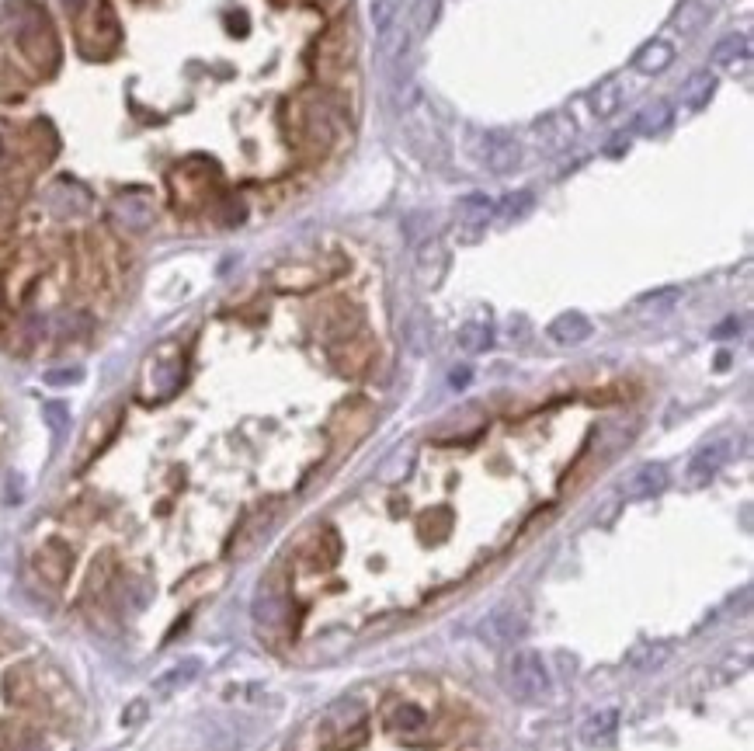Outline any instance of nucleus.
Here are the masks:
<instances>
[{
    "mask_svg": "<svg viewBox=\"0 0 754 751\" xmlns=\"http://www.w3.org/2000/svg\"><path fill=\"white\" fill-rule=\"evenodd\" d=\"M296 612H292L289 605V595L282 592V588H272V585H261V595L254 599V623H258L261 633H272V630H282L285 637L289 633H296Z\"/></svg>",
    "mask_w": 754,
    "mask_h": 751,
    "instance_id": "9",
    "label": "nucleus"
},
{
    "mask_svg": "<svg viewBox=\"0 0 754 751\" xmlns=\"http://www.w3.org/2000/svg\"><path fill=\"white\" fill-rule=\"evenodd\" d=\"M46 379H49V383H77L80 369H70V373H49Z\"/></svg>",
    "mask_w": 754,
    "mask_h": 751,
    "instance_id": "43",
    "label": "nucleus"
},
{
    "mask_svg": "<svg viewBox=\"0 0 754 751\" xmlns=\"http://www.w3.org/2000/svg\"><path fill=\"white\" fill-rule=\"evenodd\" d=\"M122 42L119 14L108 0H94L91 11L77 14V46L87 60H108Z\"/></svg>",
    "mask_w": 754,
    "mask_h": 751,
    "instance_id": "4",
    "label": "nucleus"
},
{
    "mask_svg": "<svg viewBox=\"0 0 754 751\" xmlns=\"http://www.w3.org/2000/svg\"><path fill=\"white\" fill-rule=\"evenodd\" d=\"M549 338L560 341V345H581V341L591 338V320L577 310L560 313V317L549 324Z\"/></svg>",
    "mask_w": 754,
    "mask_h": 751,
    "instance_id": "20",
    "label": "nucleus"
},
{
    "mask_svg": "<svg viewBox=\"0 0 754 751\" xmlns=\"http://www.w3.org/2000/svg\"><path fill=\"white\" fill-rule=\"evenodd\" d=\"M282 133L289 140V147L296 150L299 160L317 164L344 140V133L351 129L348 122V98L344 91L334 87H313L303 91L299 98L282 101Z\"/></svg>",
    "mask_w": 754,
    "mask_h": 751,
    "instance_id": "1",
    "label": "nucleus"
},
{
    "mask_svg": "<svg viewBox=\"0 0 754 751\" xmlns=\"http://www.w3.org/2000/svg\"><path fill=\"white\" fill-rule=\"evenodd\" d=\"M355 56H358V28L355 21H351V14H341V18L317 39L310 60H313L317 77L324 80V84H331V80L338 77H348V70L355 67Z\"/></svg>",
    "mask_w": 754,
    "mask_h": 751,
    "instance_id": "3",
    "label": "nucleus"
},
{
    "mask_svg": "<svg viewBox=\"0 0 754 751\" xmlns=\"http://www.w3.org/2000/svg\"><path fill=\"white\" fill-rule=\"evenodd\" d=\"M727 456H730V442H727V439H716V442H709V446H702V449L692 456L688 470H685L688 484H692V487L709 484V477H716V470H720V466L727 463Z\"/></svg>",
    "mask_w": 754,
    "mask_h": 751,
    "instance_id": "14",
    "label": "nucleus"
},
{
    "mask_svg": "<svg viewBox=\"0 0 754 751\" xmlns=\"http://www.w3.org/2000/svg\"><path fill=\"white\" fill-rule=\"evenodd\" d=\"M438 11H442V0H417L411 18H407V35L411 39H424L431 32V25H435Z\"/></svg>",
    "mask_w": 754,
    "mask_h": 751,
    "instance_id": "33",
    "label": "nucleus"
},
{
    "mask_svg": "<svg viewBox=\"0 0 754 751\" xmlns=\"http://www.w3.org/2000/svg\"><path fill=\"white\" fill-rule=\"evenodd\" d=\"M0 174H18V178H28L18 167V129L11 122H0ZM32 181V178H28Z\"/></svg>",
    "mask_w": 754,
    "mask_h": 751,
    "instance_id": "32",
    "label": "nucleus"
},
{
    "mask_svg": "<svg viewBox=\"0 0 754 751\" xmlns=\"http://www.w3.org/2000/svg\"><path fill=\"white\" fill-rule=\"evenodd\" d=\"M570 140H574V122H570L567 115L556 112L549 115V119H543V126H539V143H543L546 150H563Z\"/></svg>",
    "mask_w": 754,
    "mask_h": 751,
    "instance_id": "24",
    "label": "nucleus"
},
{
    "mask_svg": "<svg viewBox=\"0 0 754 751\" xmlns=\"http://www.w3.org/2000/svg\"><path fill=\"white\" fill-rule=\"evenodd\" d=\"M272 519H275V505L251 512V515H247V519L237 526V532H233V539H230V546H226V553H230V557H244V553L251 550L254 543H258L261 532L272 526Z\"/></svg>",
    "mask_w": 754,
    "mask_h": 751,
    "instance_id": "18",
    "label": "nucleus"
},
{
    "mask_svg": "<svg viewBox=\"0 0 754 751\" xmlns=\"http://www.w3.org/2000/svg\"><path fill=\"white\" fill-rule=\"evenodd\" d=\"M622 105V84L616 77L602 80V84L591 91V112L598 115V119H612V115L619 112Z\"/></svg>",
    "mask_w": 754,
    "mask_h": 751,
    "instance_id": "27",
    "label": "nucleus"
},
{
    "mask_svg": "<svg viewBox=\"0 0 754 751\" xmlns=\"http://www.w3.org/2000/svg\"><path fill=\"white\" fill-rule=\"evenodd\" d=\"M115 578H119V564H115L112 553H101V557L94 560L87 581H84V599L87 602H101L108 595V588H112Z\"/></svg>",
    "mask_w": 754,
    "mask_h": 751,
    "instance_id": "19",
    "label": "nucleus"
},
{
    "mask_svg": "<svg viewBox=\"0 0 754 751\" xmlns=\"http://www.w3.org/2000/svg\"><path fill=\"white\" fill-rule=\"evenodd\" d=\"M115 428H119V411H105L101 418H94V425L87 428V435H84V456L80 459H91L94 452H101V446H108Z\"/></svg>",
    "mask_w": 754,
    "mask_h": 751,
    "instance_id": "26",
    "label": "nucleus"
},
{
    "mask_svg": "<svg viewBox=\"0 0 754 751\" xmlns=\"http://www.w3.org/2000/svg\"><path fill=\"white\" fill-rule=\"evenodd\" d=\"M671 60H675V49L668 42H647L640 49V56H636V70L640 74H661V70L671 67Z\"/></svg>",
    "mask_w": 754,
    "mask_h": 751,
    "instance_id": "29",
    "label": "nucleus"
},
{
    "mask_svg": "<svg viewBox=\"0 0 754 751\" xmlns=\"http://www.w3.org/2000/svg\"><path fill=\"white\" fill-rule=\"evenodd\" d=\"M18 640H21V637L11 630V626H7V623H0V654L14 651V647H18Z\"/></svg>",
    "mask_w": 754,
    "mask_h": 751,
    "instance_id": "42",
    "label": "nucleus"
},
{
    "mask_svg": "<svg viewBox=\"0 0 754 751\" xmlns=\"http://www.w3.org/2000/svg\"><path fill=\"white\" fill-rule=\"evenodd\" d=\"M369 425H372V407L365 404V400H351V404H344L341 411L334 414L331 432L351 446V442H358L365 432H369Z\"/></svg>",
    "mask_w": 754,
    "mask_h": 751,
    "instance_id": "15",
    "label": "nucleus"
},
{
    "mask_svg": "<svg viewBox=\"0 0 754 751\" xmlns=\"http://www.w3.org/2000/svg\"><path fill=\"white\" fill-rule=\"evenodd\" d=\"M417 268H421V279L435 286L445 272V247L438 244V240H428V244L421 247V254H417Z\"/></svg>",
    "mask_w": 754,
    "mask_h": 751,
    "instance_id": "34",
    "label": "nucleus"
},
{
    "mask_svg": "<svg viewBox=\"0 0 754 751\" xmlns=\"http://www.w3.org/2000/svg\"><path fill=\"white\" fill-rule=\"evenodd\" d=\"M713 91H716V74H709V70H699V74H692V77L685 80L682 101H685L688 108H702V105H709Z\"/></svg>",
    "mask_w": 754,
    "mask_h": 751,
    "instance_id": "31",
    "label": "nucleus"
},
{
    "mask_svg": "<svg viewBox=\"0 0 754 751\" xmlns=\"http://www.w3.org/2000/svg\"><path fill=\"white\" fill-rule=\"evenodd\" d=\"M112 220L129 233H143L153 226V202L143 192H122L112 202Z\"/></svg>",
    "mask_w": 754,
    "mask_h": 751,
    "instance_id": "11",
    "label": "nucleus"
},
{
    "mask_svg": "<svg viewBox=\"0 0 754 751\" xmlns=\"http://www.w3.org/2000/svg\"><path fill=\"white\" fill-rule=\"evenodd\" d=\"M456 213H459V237L477 240L490 220V213H494V202L487 195H466V199H459Z\"/></svg>",
    "mask_w": 754,
    "mask_h": 751,
    "instance_id": "17",
    "label": "nucleus"
},
{
    "mask_svg": "<svg viewBox=\"0 0 754 751\" xmlns=\"http://www.w3.org/2000/svg\"><path fill=\"white\" fill-rule=\"evenodd\" d=\"M49 206L60 216H73V213H87L91 209V195L77 185H56L53 195H49Z\"/></svg>",
    "mask_w": 754,
    "mask_h": 751,
    "instance_id": "25",
    "label": "nucleus"
},
{
    "mask_svg": "<svg viewBox=\"0 0 754 751\" xmlns=\"http://www.w3.org/2000/svg\"><path fill=\"white\" fill-rule=\"evenodd\" d=\"M98 515H101V508L98 505H94V501H73V505L67 508V512H63V519H70V522H77V526H91V522L94 519H98Z\"/></svg>",
    "mask_w": 754,
    "mask_h": 751,
    "instance_id": "41",
    "label": "nucleus"
},
{
    "mask_svg": "<svg viewBox=\"0 0 754 751\" xmlns=\"http://www.w3.org/2000/svg\"><path fill=\"white\" fill-rule=\"evenodd\" d=\"M449 383L452 386H466V383H470V369H452V376H449Z\"/></svg>",
    "mask_w": 754,
    "mask_h": 751,
    "instance_id": "44",
    "label": "nucleus"
},
{
    "mask_svg": "<svg viewBox=\"0 0 754 751\" xmlns=\"http://www.w3.org/2000/svg\"><path fill=\"white\" fill-rule=\"evenodd\" d=\"M706 18H709V11H706V4H702V0H685V4L678 7L675 25H678V32L692 35V32H699V28L706 25Z\"/></svg>",
    "mask_w": 754,
    "mask_h": 751,
    "instance_id": "37",
    "label": "nucleus"
},
{
    "mask_svg": "<svg viewBox=\"0 0 754 751\" xmlns=\"http://www.w3.org/2000/svg\"><path fill=\"white\" fill-rule=\"evenodd\" d=\"M616 727H619V713L616 710H598L595 717L584 720L581 738L588 741V745H609V741L616 738Z\"/></svg>",
    "mask_w": 754,
    "mask_h": 751,
    "instance_id": "23",
    "label": "nucleus"
},
{
    "mask_svg": "<svg viewBox=\"0 0 754 751\" xmlns=\"http://www.w3.org/2000/svg\"><path fill=\"white\" fill-rule=\"evenodd\" d=\"M376 359V345L365 334H348L341 341H331V366L338 369L341 376H365Z\"/></svg>",
    "mask_w": 754,
    "mask_h": 751,
    "instance_id": "10",
    "label": "nucleus"
},
{
    "mask_svg": "<svg viewBox=\"0 0 754 751\" xmlns=\"http://www.w3.org/2000/svg\"><path fill=\"white\" fill-rule=\"evenodd\" d=\"M372 21L379 39H386V32L397 25V0H372Z\"/></svg>",
    "mask_w": 754,
    "mask_h": 751,
    "instance_id": "40",
    "label": "nucleus"
},
{
    "mask_svg": "<svg viewBox=\"0 0 754 751\" xmlns=\"http://www.w3.org/2000/svg\"><path fill=\"white\" fill-rule=\"evenodd\" d=\"M0 32L7 35L14 49H18L21 63L32 74L53 77L60 67V35H56L53 21H49L46 7L39 0H7L0 11Z\"/></svg>",
    "mask_w": 754,
    "mask_h": 751,
    "instance_id": "2",
    "label": "nucleus"
},
{
    "mask_svg": "<svg viewBox=\"0 0 754 751\" xmlns=\"http://www.w3.org/2000/svg\"><path fill=\"white\" fill-rule=\"evenodd\" d=\"M532 206H536L532 192H515V195H508L501 206H497V216H501L504 223H515V220H522V216H529Z\"/></svg>",
    "mask_w": 754,
    "mask_h": 751,
    "instance_id": "38",
    "label": "nucleus"
},
{
    "mask_svg": "<svg viewBox=\"0 0 754 751\" xmlns=\"http://www.w3.org/2000/svg\"><path fill=\"white\" fill-rule=\"evenodd\" d=\"M32 567L42 578V585L63 588L70 581V571H73V546L60 536L46 539V543L32 553Z\"/></svg>",
    "mask_w": 754,
    "mask_h": 751,
    "instance_id": "8",
    "label": "nucleus"
},
{
    "mask_svg": "<svg viewBox=\"0 0 754 751\" xmlns=\"http://www.w3.org/2000/svg\"><path fill=\"white\" fill-rule=\"evenodd\" d=\"M216 164L209 160H185L171 171V195H174V209L181 213H192V209H206L209 199L219 192L216 188Z\"/></svg>",
    "mask_w": 754,
    "mask_h": 751,
    "instance_id": "5",
    "label": "nucleus"
},
{
    "mask_svg": "<svg viewBox=\"0 0 754 751\" xmlns=\"http://www.w3.org/2000/svg\"><path fill=\"white\" fill-rule=\"evenodd\" d=\"M56 338H84L87 331H91V320H87V313L80 310H70L63 313V317H56Z\"/></svg>",
    "mask_w": 754,
    "mask_h": 751,
    "instance_id": "39",
    "label": "nucleus"
},
{
    "mask_svg": "<svg viewBox=\"0 0 754 751\" xmlns=\"http://www.w3.org/2000/svg\"><path fill=\"white\" fill-rule=\"evenodd\" d=\"M386 724H390L393 731L414 734V731H421V727L428 724V717H424V710H421V706H414V703H400L397 710H390V717H386Z\"/></svg>",
    "mask_w": 754,
    "mask_h": 751,
    "instance_id": "35",
    "label": "nucleus"
},
{
    "mask_svg": "<svg viewBox=\"0 0 754 751\" xmlns=\"http://www.w3.org/2000/svg\"><path fill=\"white\" fill-rule=\"evenodd\" d=\"M664 487H668V470H664L661 463H647L629 477L626 494L629 498H654V494H661Z\"/></svg>",
    "mask_w": 754,
    "mask_h": 751,
    "instance_id": "21",
    "label": "nucleus"
},
{
    "mask_svg": "<svg viewBox=\"0 0 754 751\" xmlns=\"http://www.w3.org/2000/svg\"><path fill=\"white\" fill-rule=\"evenodd\" d=\"M338 553H341V539L334 536L331 529H324V532H320V536L313 539V543L303 550V560H306V567H331L334 560H338Z\"/></svg>",
    "mask_w": 754,
    "mask_h": 751,
    "instance_id": "22",
    "label": "nucleus"
},
{
    "mask_svg": "<svg viewBox=\"0 0 754 751\" xmlns=\"http://www.w3.org/2000/svg\"><path fill=\"white\" fill-rule=\"evenodd\" d=\"M751 56V39L748 35H727V39H720L716 42V49H713V67H734L737 60H748Z\"/></svg>",
    "mask_w": 754,
    "mask_h": 751,
    "instance_id": "28",
    "label": "nucleus"
},
{
    "mask_svg": "<svg viewBox=\"0 0 754 751\" xmlns=\"http://www.w3.org/2000/svg\"><path fill=\"white\" fill-rule=\"evenodd\" d=\"M470 157L480 167L494 174H508L522 164V147L518 140H511L508 133H473L470 136Z\"/></svg>",
    "mask_w": 754,
    "mask_h": 751,
    "instance_id": "7",
    "label": "nucleus"
},
{
    "mask_svg": "<svg viewBox=\"0 0 754 751\" xmlns=\"http://www.w3.org/2000/svg\"><path fill=\"white\" fill-rule=\"evenodd\" d=\"M362 327V310H355L351 303H327L317 313V331L331 341H341L348 334H355Z\"/></svg>",
    "mask_w": 754,
    "mask_h": 751,
    "instance_id": "12",
    "label": "nucleus"
},
{
    "mask_svg": "<svg viewBox=\"0 0 754 751\" xmlns=\"http://www.w3.org/2000/svg\"><path fill=\"white\" fill-rule=\"evenodd\" d=\"M327 279H334V272H324L320 265H285L272 275L275 289L282 293H306V289L324 286Z\"/></svg>",
    "mask_w": 754,
    "mask_h": 751,
    "instance_id": "16",
    "label": "nucleus"
},
{
    "mask_svg": "<svg viewBox=\"0 0 754 751\" xmlns=\"http://www.w3.org/2000/svg\"><path fill=\"white\" fill-rule=\"evenodd\" d=\"M490 341H494V331H490V324H466L463 331H459V348L470 355L477 352H487Z\"/></svg>",
    "mask_w": 754,
    "mask_h": 751,
    "instance_id": "36",
    "label": "nucleus"
},
{
    "mask_svg": "<svg viewBox=\"0 0 754 751\" xmlns=\"http://www.w3.org/2000/svg\"><path fill=\"white\" fill-rule=\"evenodd\" d=\"M63 7H67V11L73 14V18H77V14L84 11V0H63Z\"/></svg>",
    "mask_w": 754,
    "mask_h": 751,
    "instance_id": "45",
    "label": "nucleus"
},
{
    "mask_svg": "<svg viewBox=\"0 0 754 751\" xmlns=\"http://www.w3.org/2000/svg\"><path fill=\"white\" fill-rule=\"evenodd\" d=\"M480 640L490 647H508L515 644V640H522L525 633V619L518 616V612H494V616H487L483 623L477 626Z\"/></svg>",
    "mask_w": 754,
    "mask_h": 751,
    "instance_id": "13",
    "label": "nucleus"
},
{
    "mask_svg": "<svg viewBox=\"0 0 754 751\" xmlns=\"http://www.w3.org/2000/svg\"><path fill=\"white\" fill-rule=\"evenodd\" d=\"M511 696L522 703H546L553 696V678H549L546 661L536 651H518L508 665Z\"/></svg>",
    "mask_w": 754,
    "mask_h": 751,
    "instance_id": "6",
    "label": "nucleus"
},
{
    "mask_svg": "<svg viewBox=\"0 0 754 751\" xmlns=\"http://www.w3.org/2000/svg\"><path fill=\"white\" fill-rule=\"evenodd\" d=\"M671 126V105L668 101H650L640 115H636V133L640 136H657Z\"/></svg>",
    "mask_w": 754,
    "mask_h": 751,
    "instance_id": "30",
    "label": "nucleus"
}]
</instances>
